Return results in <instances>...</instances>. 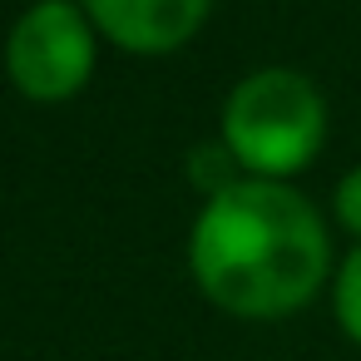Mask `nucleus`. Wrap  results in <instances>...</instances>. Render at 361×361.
I'll return each instance as SVG.
<instances>
[{
    "instance_id": "nucleus-3",
    "label": "nucleus",
    "mask_w": 361,
    "mask_h": 361,
    "mask_svg": "<svg viewBox=\"0 0 361 361\" xmlns=\"http://www.w3.org/2000/svg\"><path fill=\"white\" fill-rule=\"evenodd\" d=\"M99 60V30L80 0H35L11 25L6 75L35 104H60L80 94Z\"/></svg>"
},
{
    "instance_id": "nucleus-4",
    "label": "nucleus",
    "mask_w": 361,
    "mask_h": 361,
    "mask_svg": "<svg viewBox=\"0 0 361 361\" xmlns=\"http://www.w3.org/2000/svg\"><path fill=\"white\" fill-rule=\"evenodd\" d=\"M80 6L109 45L129 55H173L203 30L213 0H80Z\"/></svg>"
},
{
    "instance_id": "nucleus-5",
    "label": "nucleus",
    "mask_w": 361,
    "mask_h": 361,
    "mask_svg": "<svg viewBox=\"0 0 361 361\" xmlns=\"http://www.w3.org/2000/svg\"><path fill=\"white\" fill-rule=\"evenodd\" d=\"M331 317L346 331V341L361 346V243H351V252L331 272Z\"/></svg>"
},
{
    "instance_id": "nucleus-6",
    "label": "nucleus",
    "mask_w": 361,
    "mask_h": 361,
    "mask_svg": "<svg viewBox=\"0 0 361 361\" xmlns=\"http://www.w3.org/2000/svg\"><path fill=\"white\" fill-rule=\"evenodd\" d=\"M331 218H336V228L351 243H361V164L336 178V188H331Z\"/></svg>"
},
{
    "instance_id": "nucleus-2",
    "label": "nucleus",
    "mask_w": 361,
    "mask_h": 361,
    "mask_svg": "<svg viewBox=\"0 0 361 361\" xmlns=\"http://www.w3.org/2000/svg\"><path fill=\"white\" fill-rule=\"evenodd\" d=\"M326 129V94L292 65H262L243 75L223 104V149L233 154L243 178L292 183L302 169L317 164Z\"/></svg>"
},
{
    "instance_id": "nucleus-1",
    "label": "nucleus",
    "mask_w": 361,
    "mask_h": 361,
    "mask_svg": "<svg viewBox=\"0 0 361 361\" xmlns=\"http://www.w3.org/2000/svg\"><path fill=\"white\" fill-rule=\"evenodd\" d=\"M188 272L228 317L282 322L331 282L336 257L307 193L277 178H233L193 218Z\"/></svg>"
}]
</instances>
